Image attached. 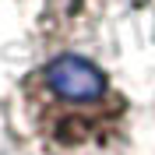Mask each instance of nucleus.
Listing matches in <instances>:
<instances>
[{
	"instance_id": "1",
	"label": "nucleus",
	"mask_w": 155,
	"mask_h": 155,
	"mask_svg": "<svg viewBox=\"0 0 155 155\" xmlns=\"http://www.w3.org/2000/svg\"><path fill=\"white\" fill-rule=\"evenodd\" d=\"M21 116L46 155H113L127 145L130 102L95 60L57 53L21 78Z\"/></svg>"
}]
</instances>
